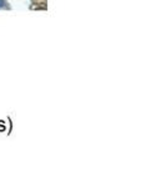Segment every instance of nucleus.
<instances>
[{
    "instance_id": "obj_1",
    "label": "nucleus",
    "mask_w": 166,
    "mask_h": 187,
    "mask_svg": "<svg viewBox=\"0 0 166 187\" xmlns=\"http://www.w3.org/2000/svg\"><path fill=\"white\" fill-rule=\"evenodd\" d=\"M4 7H7V2L5 0H0V9L4 8Z\"/></svg>"
}]
</instances>
